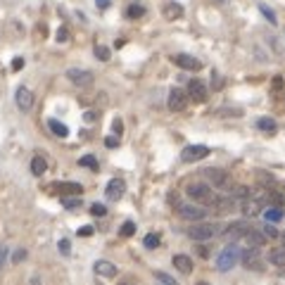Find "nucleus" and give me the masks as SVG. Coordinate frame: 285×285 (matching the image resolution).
I'll return each instance as SVG.
<instances>
[{
  "instance_id": "nucleus-45",
  "label": "nucleus",
  "mask_w": 285,
  "mask_h": 285,
  "mask_svg": "<svg viewBox=\"0 0 285 285\" xmlns=\"http://www.w3.org/2000/svg\"><path fill=\"white\" fill-rule=\"evenodd\" d=\"M197 254H200V257H209V247H205V245L197 247Z\"/></svg>"
},
{
  "instance_id": "nucleus-21",
  "label": "nucleus",
  "mask_w": 285,
  "mask_h": 285,
  "mask_svg": "<svg viewBox=\"0 0 285 285\" xmlns=\"http://www.w3.org/2000/svg\"><path fill=\"white\" fill-rule=\"evenodd\" d=\"M181 15H183V7H181L178 2H166V5H164V17H166V19H178Z\"/></svg>"
},
{
  "instance_id": "nucleus-5",
  "label": "nucleus",
  "mask_w": 285,
  "mask_h": 285,
  "mask_svg": "<svg viewBox=\"0 0 285 285\" xmlns=\"http://www.w3.org/2000/svg\"><path fill=\"white\" fill-rule=\"evenodd\" d=\"M207 155H209V147H207V145H188V147H183L181 159H183L186 164H192V162L205 159Z\"/></svg>"
},
{
  "instance_id": "nucleus-42",
  "label": "nucleus",
  "mask_w": 285,
  "mask_h": 285,
  "mask_svg": "<svg viewBox=\"0 0 285 285\" xmlns=\"http://www.w3.org/2000/svg\"><path fill=\"white\" fill-rule=\"evenodd\" d=\"M105 145H107V147H117V145H119V138L110 136V138H105Z\"/></svg>"
},
{
  "instance_id": "nucleus-26",
  "label": "nucleus",
  "mask_w": 285,
  "mask_h": 285,
  "mask_svg": "<svg viewBox=\"0 0 285 285\" xmlns=\"http://www.w3.org/2000/svg\"><path fill=\"white\" fill-rule=\"evenodd\" d=\"M142 245H145L147 250H157L159 247V236L157 233H147V236L142 238Z\"/></svg>"
},
{
  "instance_id": "nucleus-24",
  "label": "nucleus",
  "mask_w": 285,
  "mask_h": 285,
  "mask_svg": "<svg viewBox=\"0 0 285 285\" xmlns=\"http://www.w3.org/2000/svg\"><path fill=\"white\" fill-rule=\"evenodd\" d=\"M269 261L273 266H285V250H271Z\"/></svg>"
},
{
  "instance_id": "nucleus-13",
  "label": "nucleus",
  "mask_w": 285,
  "mask_h": 285,
  "mask_svg": "<svg viewBox=\"0 0 285 285\" xmlns=\"http://www.w3.org/2000/svg\"><path fill=\"white\" fill-rule=\"evenodd\" d=\"M50 190H55L60 195H81L83 192V186L81 183H74V181H60V183H52Z\"/></svg>"
},
{
  "instance_id": "nucleus-4",
  "label": "nucleus",
  "mask_w": 285,
  "mask_h": 285,
  "mask_svg": "<svg viewBox=\"0 0 285 285\" xmlns=\"http://www.w3.org/2000/svg\"><path fill=\"white\" fill-rule=\"evenodd\" d=\"M240 259H242V266H245V269H250V271L264 269V259H261L259 250H254V247H247L245 252H240Z\"/></svg>"
},
{
  "instance_id": "nucleus-16",
  "label": "nucleus",
  "mask_w": 285,
  "mask_h": 285,
  "mask_svg": "<svg viewBox=\"0 0 285 285\" xmlns=\"http://www.w3.org/2000/svg\"><path fill=\"white\" fill-rule=\"evenodd\" d=\"M242 240H245V245H247V247L259 250V247H264V245H266V240H269V238H266V233H264V231L250 228V231H247V236L242 238Z\"/></svg>"
},
{
  "instance_id": "nucleus-27",
  "label": "nucleus",
  "mask_w": 285,
  "mask_h": 285,
  "mask_svg": "<svg viewBox=\"0 0 285 285\" xmlns=\"http://www.w3.org/2000/svg\"><path fill=\"white\" fill-rule=\"evenodd\" d=\"M79 166H86V169H93V171H97V159H95L93 155H86V157L79 159Z\"/></svg>"
},
{
  "instance_id": "nucleus-3",
  "label": "nucleus",
  "mask_w": 285,
  "mask_h": 285,
  "mask_svg": "<svg viewBox=\"0 0 285 285\" xmlns=\"http://www.w3.org/2000/svg\"><path fill=\"white\" fill-rule=\"evenodd\" d=\"M238 259H240V250H238L236 245H228V247H223V252L219 254V259H216V269L231 271L238 264Z\"/></svg>"
},
{
  "instance_id": "nucleus-30",
  "label": "nucleus",
  "mask_w": 285,
  "mask_h": 285,
  "mask_svg": "<svg viewBox=\"0 0 285 285\" xmlns=\"http://www.w3.org/2000/svg\"><path fill=\"white\" fill-rule=\"evenodd\" d=\"M95 57H97V60H102V62H107V60H110V48L95 46Z\"/></svg>"
},
{
  "instance_id": "nucleus-7",
  "label": "nucleus",
  "mask_w": 285,
  "mask_h": 285,
  "mask_svg": "<svg viewBox=\"0 0 285 285\" xmlns=\"http://www.w3.org/2000/svg\"><path fill=\"white\" fill-rule=\"evenodd\" d=\"M166 105H169V110L171 112H183L186 110V105H188V95H186V91H181V88H171V91H169V100H166Z\"/></svg>"
},
{
  "instance_id": "nucleus-22",
  "label": "nucleus",
  "mask_w": 285,
  "mask_h": 285,
  "mask_svg": "<svg viewBox=\"0 0 285 285\" xmlns=\"http://www.w3.org/2000/svg\"><path fill=\"white\" fill-rule=\"evenodd\" d=\"M257 128H259V131H266V133H276L278 124H276L271 117H261V119H257Z\"/></svg>"
},
{
  "instance_id": "nucleus-6",
  "label": "nucleus",
  "mask_w": 285,
  "mask_h": 285,
  "mask_svg": "<svg viewBox=\"0 0 285 285\" xmlns=\"http://www.w3.org/2000/svg\"><path fill=\"white\" fill-rule=\"evenodd\" d=\"M205 178L209 181V186L212 188H228L231 186V178H228V174L226 171H221V169H205Z\"/></svg>"
},
{
  "instance_id": "nucleus-19",
  "label": "nucleus",
  "mask_w": 285,
  "mask_h": 285,
  "mask_svg": "<svg viewBox=\"0 0 285 285\" xmlns=\"http://www.w3.org/2000/svg\"><path fill=\"white\" fill-rule=\"evenodd\" d=\"M48 128L57 136V138H67L69 136V128H67V124H62V121H57V119H48Z\"/></svg>"
},
{
  "instance_id": "nucleus-12",
  "label": "nucleus",
  "mask_w": 285,
  "mask_h": 285,
  "mask_svg": "<svg viewBox=\"0 0 285 285\" xmlns=\"http://www.w3.org/2000/svg\"><path fill=\"white\" fill-rule=\"evenodd\" d=\"M188 97H190V100H195V102H205V100H207L205 81H200V79L190 81V83H188Z\"/></svg>"
},
{
  "instance_id": "nucleus-2",
  "label": "nucleus",
  "mask_w": 285,
  "mask_h": 285,
  "mask_svg": "<svg viewBox=\"0 0 285 285\" xmlns=\"http://www.w3.org/2000/svg\"><path fill=\"white\" fill-rule=\"evenodd\" d=\"M216 233H219V226L216 223H197V226L188 228V238L190 240H197V242H207V240H212Z\"/></svg>"
},
{
  "instance_id": "nucleus-50",
  "label": "nucleus",
  "mask_w": 285,
  "mask_h": 285,
  "mask_svg": "<svg viewBox=\"0 0 285 285\" xmlns=\"http://www.w3.org/2000/svg\"><path fill=\"white\" fill-rule=\"evenodd\" d=\"M121 285H131V283H121Z\"/></svg>"
},
{
  "instance_id": "nucleus-46",
  "label": "nucleus",
  "mask_w": 285,
  "mask_h": 285,
  "mask_svg": "<svg viewBox=\"0 0 285 285\" xmlns=\"http://www.w3.org/2000/svg\"><path fill=\"white\" fill-rule=\"evenodd\" d=\"M31 285H43V281H41L38 276H33V278H31Z\"/></svg>"
},
{
  "instance_id": "nucleus-48",
  "label": "nucleus",
  "mask_w": 285,
  "mask_h": 285,
  "mask_svg": "<svg viewBox=\"0 0 285 285\" xmlns=\"http://www.w3.org/2000/svg\"><path fill=\"white\" fill-rule=\"evenodd\" d=\"M197 285H209V283H205V281H200V283H197Z\"/></svg>"
},
{
  "instance_id": "nucleus-18",
  "label": "nucleus",
  "mask_w": 285,
  "mask_h": 285,
  "mask_svg": "<svg viewBox=\"0 0 285 285\" xmlns=\"http://www.w3.org/2000/svg\"><path fill=\"white\" fill-rule=\"evenodd\" d=\"M174 266L181 271V273H192V259L186 257V254H176L174 257Z\"/></svg>"
},
{
  "instance_id": "nucleus-11",
  "label": "nucleus",
  "mask_w": 285,
  "mask_h": 285,
  "mask_svg": "<svg viewBox=\"0 0 285 285\" xmlns=\"http://www.w3.org/2000/svg\"><path fill=\"white\" fill-rule=\"evenodd\" d=\"M15 102H17V107H19L22 112H29L33 107L31 91H29L26 86H19V88H17V93H15Z\"/></svg>"
},
{
  "instance_id": "nucleus-39",
  "label": "nucleus",
  "mask_w": 285,
  "mask_h": 285,
  "mask_svg": "<svg viewBox=\"0 0 285 285\" xmlns=\"http://www.w3.org/2000/svg\"><path fill=\"white\" fill-rule=\"evenodd\" d=\"M67 41H69V31H67V29H57V43H67Z\"/></svg>"
},
{
  "instance_id": "nucleus-9",
  "label": "nucleus",
  "mask_w": 285,
  "mask_h": 285,
  "mask_svg": "<svg viewBox=\"0 0 285 285\" xmlns=\"http://www.w3.org/2000/svg\"><path fill=\"white\" fill-rule=\"evenodd\" d=\"M67 79L71 81V83H76V86H91L93 83V71H88V69H67Z\"/></svg>"
},
{
  "instance_id": "nucleus-10",
  "label": "nucleus",
  "mask_w": 285,
  "mask_h": 285,
  "mask_svg": "<svg viewBox=\"0 0 285 285\" xmlns=\"http://www.w3.org/2000/svg\"><path fill=\"white\" fill-rule=\"evenodd\" d=\"M174 64L181 67V69H186V71H200L202 69V62L197 57H192V55H186V52L174 55Z\"/></svg>"
},
{
  "instance_id": "nucleus-40",
  "label": "nucleus",
  "mask_w": 285,
  "mask_h": 285,
  "mask_svg": "<svg viewBox=\"0 0 285 285\" xmlns=\"http://www.w3.org/2000/svg\"><path fill=\"white\" fill-rule=\"evenodd\" d=\"M22 67H24V57H15V60H12V69H15V71H19Z\"/></svg>"
},
{
  "instance_id": "nucleus-36",
  "label": "nucleus",
  "mask_w": 285,
  "mask_h": 285,
  "mask_svg": "<svg viewBox=\"0 0 285 285\" xmlns=\"http://www.w3.org/2000/svg\"><path fill=\"white\" fill-rule=\"evenodd\" d=\"M57 247H60V252H62L64 257H69V254H71V242H69L67 238H62V240H60V245H57Z\"/></svg>"
},
{
  "instance_id": "nucleus-38",
  "label": "nucleus",
  "mask_w": 285,
  "mask_h": 285,
  "mask_svg": "<svg viewBox=\"0 0 285 285\" xmlns=\"http://www.w3.org/2000/svg\"><path fill=\"white\" fill-rule=\"evenodd\" d=\"M26 259V250L24 247H19L15 254H12V264H19V261H24Z\"/></svg>"
},
{
  "instance_id": "nucleus-15",
  "label": "nucleus",
  "mask_w": 285,
  "mask_h": 285,
  "mask_svg": "<svg viewBox=\"0 0 285 285\" xmlns=\"http://www.w3.org/2000/svg\"><path fill=\"white\" fill-rule=\"evenodd\" d=\"M124 190H126V183L121 178H112L110 183H107V188H105V195H107V200L117 202V200H121Z\"/></svg>"
},
{
  "instance_id": "nucleus-33",
  "label": "nucleus",
  "mask_w": 285,
  "mask_h": 285,
  "mask_svg": "<svg viewBox=\"0 0 285 285\" xmlns=\"http://www.w3.org/2000/svg\"><path fill=\"white\" fill-rule=\"evenodd\" d=\"M269 202H271V207H281V209H283V195L269 192Z\"/></svg>"
},
{
  "instance_id": "nucleus-1",
  "label": "nucleus",
  "mask_w": 285,
  "mask_h": 285,
  "mask_svg": "<svg viewBox=\"0 0 285 285\" xmlns=\"http://www.w3.org/2000/svg\"><path fill=\"white\" fill-rule=\"evenodd\" d=\"M186 195L192 202H197V205H202V207H214V202H216V192L212 190V186L209 183H200V181L188 183L186 186Z\"/></svg>"
},
{
  "instance_id": "nucleus-37",
  "label": "nucleus",
  "mask_w": 285,
  "mask_h": 285,
  "mask_svg": "<svg viewBox=\"0 0 285 285\" xmlns=\"http://www.w3.org/2000/svg\"><path fill=\"white\" fill-rule=\"evenodd\" d=\"M259 12H261V15L266 17V19H269L271 24H276V15H273V12H271L269 7H266V5H259Z\"/></svg>"
},
{
  "instance_id": "nucleus-31",
  "label": "nucleus",
  "mask_w": 285,
  "mask_h": 285,
  "mask_svg": "<svg viewBox=\"0 0 285 285\" xmlns=\"http://www.w3.org/2000/svg\"><path fill=\"white\" fill-rule=\"evenodd\" d=\"M124 238H131L133 233H136V223L133 221H124V226H121V231H119Z\"/></svg>"
},
{
  "instance_id": "nucleus-35",
  "label": "nucleus",
  "mask_w": 285,
  "mask_h": 285,
  "mask_svg": "<svg viewBox=\"0 0 285 285\" xmlns=\"http://www.w3.org/2000/svg\"><path fill=\"white\" fill-rule=\"evenodd\" d=\"M91 214H93V216H105V214H107V207L95 202V205H91Z\"/></svg>"
},
{
  "instance_id": "nucleus-34",
  "label": "nucleus",
  "mask_w": 285,
  "mask_h": 285,
  "mask_svg": "<svg viewBox=\"0 0 285 285\" xmlns=\"http://www.w3.org/2000/svg\"><path fill=\"white\" fill-rule=\"evenodd\" d=\"M7 257H10V247L7 245H0V271L7 264Z\"/></svg>"
},
{
  "instance_id": "nucleus-20",
  "label": "nucleus",
  "mask_w": 285,
  "mask_h": 285,
  "mask_svg": "<svg viewBox=\"0 0 285 285\" xmlns=\"http://www.w3.org/2000/svg\"><path fill=\"white\" fill-rule=\"evenodd\" d=\"M48 171V162L41 155H36V157L31 159V174L33 176H43Z\"/></svg>"
},
{
  "instance_id": "nucleus-29",
  "label": "nucleus",
  "mask_w": 285,
  "mask_h": 285,
  "mask_svg": "<svg viewBox=\"0 0 285 285\" xmlns=\"http://www.w3.org/2000/svg\"><path fill=\"white\" fill-rule=\"evenodd\" d=\"M155 278H157V281H159L162 285H178V283L174 281V278H171L169 273H164V271H157V273H155Z\"/></svg>"
},
{
  "instance_id": "nucleus-47",
  "label": "nucleus",
  "mask_w": 285,
  "mask_h": 285,
  "mask_svg": "<svg viewBox=\"0 0 285 285\" xmlns=\"http://www.w3.org/2000/svg\"><path fill=\"white\" fill-rule=\"evenodd\" d=\"M114 131H117V133H121V121H119V119L114 121Z\"/></svg>"
},
{
  "instance_id": "nucleus-41",
  "label": "nucleus",
  "mask_w": 285,
  "mask_h": 285,
  "mask_svg": "<svg viewBox=\"0 0 285 285\" xmlns=\"http://www.w3.org/2000/svg\"><path fill=\"white\" fill-rule=\"evenodd\" d=\"M83 119H86L88 124H93V121H97V114H95V112H86V114H83Z\"/></svg>"
},
{
  "instance_id": "nucleus-14",
  "label": "nucleus",
  "mask_w": 285,
  "mask_h": 285,
  "mask_svg": "<svg viewBox=\"0 0 285 285\" xmlns=\"http://www.w3.org/2000/svg\"><path fill=\"white\" fill-rule=\"evenodd\" d=\"M252 226L247 221H233L226 231H223V236L228 238V240H238V238H245L247 236V231H250Z\"/></svg>"
},
{
  "instance_id": "nucleus-49",
  "label": "nucleus",
  "mask_w": 285,
  "mask_h": 285,
  "mask_svg": "<svg viewBox=\"0 0 285 285\" xmlns=\"http://www.w3.org/2000/svg\"><path fill=\"white\" fill-rule=\"evenodd\" d=\"M281 240H283V242H285V233H281Z\"/></svg>"
},
{
  "instance_id": "nucleus-32",
  "label": "nucleus",
  "mask_w": 285,
  "mask_h": 285,
  "mask_svg": "<svg viewBox=\"0 0 285 285\" xmlns=\"http://www.w3.org/2000/svg\"><path fill=\"white\" fill-rule=\"evenodd\" d=\"M261 231L266 233V238H278V236H281V233L276 231V226H273V223H271V221H266V223H264V228H261Z\"/></svg>"
},
{
  "instance_id": "nucleus-17",
  "label": "nucleus",
  "mask_w": 285,
  "mask_h": 285,
  "mask_svg": "<svg viewBox=\"0 0 285 285\" xmlns=\"http://www.w3.org/2000/svg\"><path fill=\"white\" fill-rule=\"evenodd\" d=\"M95 273L97 276H105V278H114L117 276V266L112 264V261H107V259H100V261H95Z\"/></svg>"
},
{
  "instance_id": "nucleus-43",
  "label": "nucleus",
  "mask_w": 285,
  "mask_h": 285,
  "mask_svg": "<svg viewBox=\"0 0 285 285\" xmlns=\"http://www.w3.org/2000/svg\"><path fill=\"white\" fill-rule=\"evenodd\" d=\"M79 236H83V238H86V236H93V226H83V228L79 231Z\"/></svg>"
},
{
  "instance_id": "nucleus-23",
  "label": "nucleus",
  "mask_w": 285,
  "mask_h": 285,
  "mask_svg": "<svg viewBox=\"0 0 285 285\" xmlns=\"http://www.w3.org/2000/svg\"><path fill=\"white\" fill-rule=\"evenodd\" d=\"M264 219L271 223L281 221V219H283V209H281V207H269V209H264Z\"/></svg>"
},
{
  "instance_id": "nucleus-8",
  "label": "nucleus",
  "mask_w": 285,
  "mask_h": 285,
  "mask_svg": "<svg viewBox=\"0 0 285 285\" xmlns=\"http://www.w3.org/2000/svg\"><path fill=\"white\" fill-rule=\"evenodd\" d=\"M178 214L186 221H202L207 216V209H202L200 205H178Z\"/></svg>"
},
{
  "instance_id": "nucleus-44",
  "label": "nucleus",
  "mask_w": 285,
  "mask_h": 285,
  "mask_svg": "<svg viewBox=\"0 0 285 285\" xmlns=\"http://www.w3.org/2000/svg\"><path fill=\"white\" fill-rule=\"evenodd\" d=\"M95 5H97L100 10H107V7H110V0H95Z\"/></svg>"
},
{
  "instance_id": "nucleus-25",
  "label": "nucleus",
  "mask_w": 285,
  "mask_h": 285,
  "mask_svg": "<svg viewBox=\"0 0 285 285\" xmlns=\"http://www.w3.org/2000/svg\"><path fill=\"white\" fill-rule=\"evenodd\" d=\"M145 15V7H142L141 2H133V5H128V10H126V17L128 19H138V17Z\"/></svg>"
},
{
  "instance_id": "nucleus-28",
  "label": "nucleus",
  "mask_w": 285,
  "mask_h": 285,
  "mask_svg": "<svg viewBox=\"0 0 285 285\" xmlns=\"http://www.w3.org/2000/svg\"><path fill=\"white\" fill-rule=\"evenodd\" d=\"M62 205L67 209H79L81 207V195H74V197H62Z\"/></svg>"
}]
</instances>
